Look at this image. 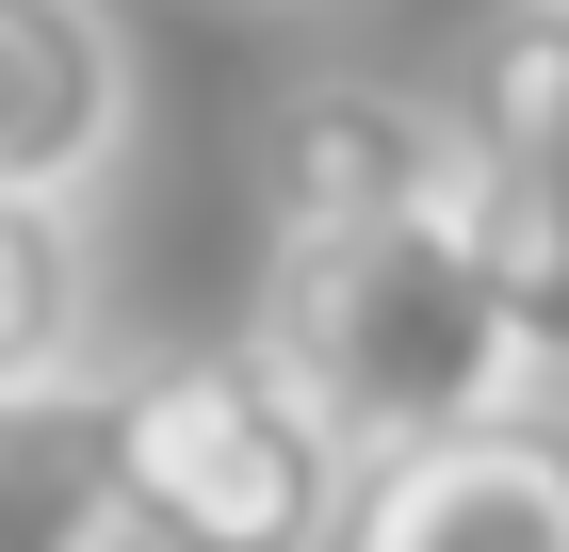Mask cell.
Wrapping results in <instances>:
<instances>
[{
  "label": "cell",
  "instance_id": "1",
  "mask_svg": "<svg viewBox=\"0 0 569 552\" xmlns=\"http://www.w3.org/2000/svg\"><path fill=\"white\" fill-rule=\"evenodd\" d=\"M244 358H261L358 471H391V455H423V439H472V423H505V407H537L521 341H505V309H488V277L456 260L439 212L342 228V244H277Z\"/></svg>",
  "mask_w": 569,
  "mask_h": 552
},
{
  "label": "cell",
  "instance_id": "6",
  "mask_svg": "<svg viewBox=\"0 0 569 552\" xmlns=\"http://www.w3.org/2000/svg\"><path fill=\"white\" fill-rule=\"evenodd\" d=\"M439 212V114L407 82H293L261 114V228L277 244H342V228Z\"/></svg>",
  "mask_w": 569,
  "mask_h": 552
},
{
  "label": "cell",
  "instance_id": "7",
  "mask_svg": "<svg viewBox=\"0 0 569 552\" xmlns=\"http://www.w3.org/2000/svg\"><path fill=\"white\" fill-rule=\"evenodd\" d=\"M0 552H114V407H98V374L0 390Z\"/></svg>",
  "mask_w": 569,
  "mask_h": 552
},
{
  "label": "cell",
  "instance_id": "4",
  "mask_svg": "<svg viewBox=\"0 0 569 552\" xmlns=\"http://www.w3.org/2000/svg\"><path fill=\"white\" fill-rule=\"evenodd\" d=\"M342 552H569V407H505L472 439H423V455L358 471Z\"/></svg>",
  "mask_w": 569,
  "mask_h": 552
},
{
  "label": "cell",
  "instance_id": "3",
  "mask_svg": "<svg viewBox=\"0 0 569 552\" xmlns=\"http://www.w3.org/2000/svg\"><path fill=\"white\" fill-rule=\"evenodd\" d=\"M439 114V228L488 277L521 374H569V0H488Z\"/></svg>",
  "mask_w": 569,
  "mask_h": 552
},
{
  "label": "cell",
  "instance_id": "5",
  "mask_svg": "<svg viewBox=\"0 0 569 552\" xmlns=\"http://www.w3.org/2000/svg\"><path fill=\"white\" fill-rule=\"evenodd\" d=\"M131 163V33L114 0H0V195L98 212Z\"/></svg>",
  "mask_w": 569,
  "mask_h": 552
},
{
  "label": "cell",
  "instance_id": "2",
  "mask_svg": "<svg viewBox=\"0 0 569 552\" xmlns=\"http://www.w3.org/2000/svg\"><path fill=\"white\" fill-rule=\"evenodd\" d=\"M114 407V552H342L358 455L309 423L244 341L98 374Z\"/></svg>",
  "mask_w": 569,
  "mask_h": 552
},
{
  "label": "cell",
  "instance_id": "8",
  "mask_svg": "<svg viewBox=\"0 0 569 552\" xmlns=\"http://www.w3.org/2000/svg\"><path fill=\"white\" fill-rule=\"evenodd\" d=\"M98 374V228L0 195V390Z\"/></svg>",
  "mask_w": 569,
  "mask_h": 552
}]
</instances>
